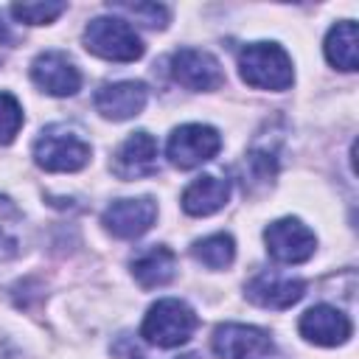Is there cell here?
<instances>
[{
    "label": "cell",
    "instance_id": "obj_3",
    "mask_svg": "<svg viewBox=\"0 0 359 359\" xmlns=\"http://www.w3.org/2000/svg\"><path fill=\"white\" fill-rule=\"evenodd\" d=\"M196 325H199V317L194 314V309L188 303L165 297L149 309L140 334L146 342H151L157 348H177L194 337Z\"/></svg>",
    "mask_w": 359,
    "mask_h": 359
},
{
    "label": "cell",
    "instance_id": "obj_14",
    "mask_svg": "<svg viewBox=\"0 0 359 359\" xmlns=\"http://www.w3.org/2000/svg\"><path fill=\"white\" fill-rule=\"evenodd\" d=\"M146 98L149 93L143 81H115V84H104L95 93V109L109 121H126L140 115Z\"/></svg>",
    "mask_w": 359,
    "mask_h": 359
},
{
    "label": "cell",
    "instance_id": "obj_2",
    "mask_svg": "<svg viewBox=\"0 0 359 359\" xmlns=\"http://www.w3.org/2000/svg\"><path fill=\"white\" fill-rule=\"evenodd\" d=\"M34 160L45 171H79L90 163V143L67 123L45 126L34 143Z\"/></svg>",
    "mask_w": 359,
    "mask_h": 359
},
{
    "label": "cell",
    "instance_id": "obj_9",
    "mask_svg": "<svg viewBox=\"0 0 359 359\" xmlns=\"http://www.w3.org/2000/svg\"><path fill=\"white\" fill-rule=\"evenodd\" d=\"M31 79L48 95H73L81 87V73L73 59L62 50H45L31 65Z\"/></svg>",
    "mask_w": 359,
    "mask_h": 359
},
{
    "label": "cell",
    "instance_id": "obj_23",
    "mask_svg": "<svg viewBox=\"0 0 359 359\" xmlns=\"http://www.w3.org/2000/svg\"><path fill=\"white\" fill-rule=\"evenodd\" d=\"M8 48H11V34H8V28H6L3 22H0V62L6 59Z\"/></svg>",
    "mask_w": 359,
    "mask_h": 359
},
{
    "label": "cell",
    "instance_id": "obj_20",
    "mask_svg": "<svg viewBox=\"0 0 359 359\" xmlns=\"http://www.w3.org/2000/svg\"><path fill=\"white\" fill-rule=\"evenodd\" d=\"M109 11L123 14L126 22L135 20L149 28H165V22H168V8L160 3H109Z\"/></svg>",
    "mask_w": 359,
    "mask_h": 359
},
{
    "label": "cell",
    "instance_id": "obj_4",
    "mask_svg": "<svg viewBox=\"0 0 359 359\" xmlns=\"http://www.w3.org/2000/svg\"><path fill=\"white\" fill-rule=\"evenodd\" d=\"M84 48L109 62H135L143 56V42L121 17H95L84 28Z\"/></svg>",
    "mask_w": 359,
    "mask_h": 359
},
{
    "label": "cell",
    "instance_id": "obj_12",
    "mask_svg": "<svg viewBox=\"0 0 359 359\" xmlns=\"http://www.w3.org/2000/svg\"><path fill=\"white\" fill-rule=\"evenodd\" d=\"M306 294V283L278 272H261L247 283V297L261 309H289Z\"/></svg>",
    "mask_w": 359,
    "mask_h": 359
},
{
    "label": "cell",
    "instance_id": "obj_1",
    "mask_svg": "<svg viewBox=\"0 0 359 359\" xmlns=\"http://www.w3.org/2000/svg\"><path fill=\"white\" fill-rule=\"evenodd\" d=\"M238 73L250 87L286 90L294 79L289 53L275 42H252L238 53Z\"/></svg>",
    "mask_w": 359,
    "mask_h": 359
},
{
    "label": "cell",
    "instance_id": "obj_15",
    "mask_svg": "<svg viewBox=\"0 0 359 359\" xmlns=\"http://www.w3.org/2000/svg\"><path fill=\"white\" fill-rule=\"evenodd\" d=\"M227 196H230V182L222 180V177L208 174V177L194 180L185 188V194H182V210L191 213V216H210L219 208H224Z\"/></svg>",
    "mask_w": 359,
    "mask_h": 359
},
{
    "label": "cell",
    "instance_id": "obj_16",
    "mask_svg": "<svg viewBox=\"0 0 359 359\" xmlns=\"http://www.w3.org/2000/svg\"><path fill=\"white\" fill-rule=\"evenodd\" d=\"M132 275L143 289L165 286L177 275V255L168 247H149L132 261Z\"/></svg>",
    "mask_w": 359,
    "mask_h": 359
},
{
    "label": "cell",
    "instance_id": "obj_7",
    "mask_svg": "<svg viewBox=\"0 0 359 359\" xmlns=\"http://www.w3.org/2000/svg\"><path fill=\"white\" fill-rule=\"evenodd\" d=\"M264 241H266L269 255L280 264H303L314 255V247H317L314 233L292 216L272 222L264 230Z\"/></svg>",
    "mask_w": 359,
    "mask_h": 359
},
{
    "label": "cell",
    "instance_id": "obj_24",
    "mask_svg": "<svg viewBox=\"0 0 359 359\" xmlns=\"http://www.w3.org/2000/svg\"><path fill=\"white\" fill-rule=\"evenodd\" d=\"M132 359H143V356H132Z\"/></svg>",
    "mask_w": 359,
    "mask_h": 359
},
{
    "label": "cell",
    "instance_id": "obj_8",
    "mask_svg": "<svg viewBox=\"0 0 359 359\" xmlns=\"http://www.w3.org/2000/svg\"><path fill=\"white\" fill-rule=\"evenodd\" d=\"M171 76L177 84L188 87V90H219L224 84V73L216 56H210L208 50H196V48H182L174 53L171 59Z\"/></svg>",
    "mask_w": 359,
    "mask_h": 359
},
{
    "label": "cell",
    "instance_id": "obj_11",
    "mask_svg": "<svg viewBox=\"0 0 359 359\" xmlns=\"http://www.w3.org/2000/svg\"><path fill=\"white\" fill-rule=\"evenodd\" d=\"M157 140L149 132H132L115 151L112 171L121 180H140L157 174Z\"/></svg>",
    "mask_w": 359,
    "mask_h": 359
},
{
    "label": "cell",
    "instance_id": "obj_21",
    "mask_svg": "<svg viewBox=\"0 0 359 359\" xmlns=\"http://www.w3.org/2000/svg\"><path fill=\"white\" fill-rule=\"evenodd\" d=\"M65 8H67V3H50V0L48 3H17V6H11V14L28 25H48Z\"/></svg>",
    "mask_w": 359,
    "mask_h": 359
},
{
    "label": "cell",
    "instance_id": "obj_18",
    "mask_svg": "<svg viewBox=\"0 0 359 359\" xmlns=\"http://www.w3.org/2000/svg\"><path fill=\"white\" fill-rule=\"evenodd\" d=\"M191 252L208 269H227L233 264V258H236V244H233V238L227 233H213V236L196 241Z\"/></svg>",
    "mask_w": 359,
    "mask_h": 359
},
{
    "label": "cell",
    "instance_id": "obj_10",
    "mask_svg": "<svg viewBox=\"0 0 359 359\" xmlns=\"http://www.w3.org/2000/svg\"><path fill=\"white\" fill-rule=\"evenodd\" d=\"M154 216H157V205L149 196H140V199H115L104 210L101 222L118 238H137L154 224Z\"/></svg>",
    "mask_w": 359,
    "mask_h": 359
},
{
    "label": "cell",
    "instance_id": "obj_22",
    "mask_svg": "<svg viewBox=\"0 0 359 359\" xmlns=\"http://www.w3.org/2000/svg\"><path fill=\"white\" fill-rule=\"evenodd\" d=\"M22 126V107L14 95L0 93V146H8Z\"/></svg>",
    "mask_w": 359,
    "mask_h": 359
},
{
    "label": "cell",
    "instance_id": "obj_17",
    "mask_svg": "<svg viewBox=\"0 0 359 359\" xmlns=\"http://www.w3.org/2000/svg\"><path fill=\"white\" fill-rule=\"evenodd\" d=\"M359 36H356V22L353 20H342L337 22L328 36H325V56L334 67L345 70V73H353L356 65H359V48H356Z\"/></svg>",
    "mask_w": 359,
    "mask_h": 359
},
{
    "label": "cell",
    "instance_id": "obj_5",
    "mask_svg": "<svg viewBox=\"0 0 359 359\" xmlns=\"http://www.w3.org/2000/svg\"><path fill=\"white\" fill-rule=\"evenodd\" d=\"M210 345L219 359H275L272 337L255 325H241V323L216 325Z\"/></svg>",
    "mask_w": 359,
    "mask_h": 359
},
{
    "label": "cell",
    "instance_id": "obj_13",
    "mask_svg": "<svg viewBox=\"0 0 359 359\" xmlns=\"http://www.w3.org/2000/svg\"><path fill=\"white\" fill-rule=\"evenodd\" d=\"M300 334L314 345H325V348L342 345L351 337V320L339 309L320 303L300 317Z\"/></svg>",
    "mask_w": 359,
    "mask_h": 359
},
{
    "label": "cell",
    "instance_id": "obj_19",
    "mask_svg": "<svg viewBox=\"0 0 359 359\" xmlns=\"http://www.w3.org/2000/svg\"><path fill=\"white\" fill-rule=\"evenodd\" d=\"M20 208L8 196H0V258H11L20 252Z\"/></svg>",
    "mask_w": 359,
    "mask_h": 359
},
{
    "label": "cell",
    "instance_id": "obj_6",
    "mask_svg": "<svg viewBox=\"0 0 359 359\" xmlns=\"http://www.w3.org/2000/svg\"><path fill=\"white\" fill-rule=\"evenodd\" d=\"M219 149H222V137L213 126L185 123V126L174 129V135L168 137L165 154H168L171 165H177V168H196V165L208 163Z\"/></svg>",
    "mask_w": 359,
    "mask_h": 359
}]
</instances>
